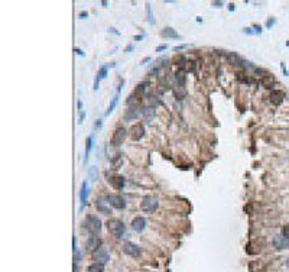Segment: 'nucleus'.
Instances as JSON below:
<instances>
[{"label": "nucleus", "instance_id": "nucleus-13", "mask_svg": "<svg viewBox=\"0 0 289 272\" xmlns=\"http://www.w3.org/2000/svg\"><path fill=\"white\" fill-rule=\"evenodd\" d=\"M146 227V218L143 217H134L132 220V229L136 232H142Z\"/></svg>", "mask_w": 289, "mask_h": 272}, {"label": "nucleus", "instance_id": "nucleus-10", "mask_svg": "<svg viewBox=\"0 0 289 272\" xmlns=\"http://www.w3.org/2000/svg\"><path fill=\"white\" fill-rule=\"evenodd\" d=\"M273 246H275V249H278V250L286 249V248H289V238L283 236V235L275 236L273 238Z\"/></svg>", "mask_w": 289, "mask_h": 272}, {"label": "nucleus", "instance_id": "nucleus-19", "mask_svg": "<svg viewBox=\"0 0 289 272\" xmlns=\"http://www.w3.org/2000/svg\"><path fill=\"white\" fill-rule=\"evenodd\" d=\"M161 35H162V36H165V38H178V36H179L178 33L175 32L172 28H166V29H163V31L161 32Z\"/></svg>", "mask_w": 289, "mask_h": 272}, {"label": "nucleus", "instance_id": "nucleus-30", "mask_svg": "<svg viewBox=\"0 0 289 272\" xmlns=\"http://www.w3.org/2000/svg\"><path fill=\"white\" fill-rule=\"evenodd\" d=\"M273 23H275V19H269V21H267V28H270Z\"/></svg>", "mask_w": 289, "mask_h": 272}, {"label": "nucleus", "instance_id": "nucleus-4", "mask_svg": "<svg viewBox=\"0 0 289 272\" xmlns=\"http://www.w3.org/2000/svg\"><path fill=\"white\" fill-rule=\"evenodd\" d=\"M106 201H109L110 206H113L114 208H119V210H122V208L126 207L124 198L122 196H119V194H109V196H106Z\"/></svg>", "mask_w": 289, "mask_h": 272}, {"label": "nucleus", "instance_id": "nucleus-6", "mask_svg": "<svg viewBox=\"0 0 289 272\" xmlns=\"http://www.w3.org/2000/svg\"><path fill=\"white\" fill-rule=\"evenodd\" d=\"M107 181L110 183V185L116 190H122L123 185H124V178L122 175H116V174H109L107 172Z\"/></svg>", "mask_w": 289, "mask_h": 272}, {"label": "nucleus", "instance_id": "nucleus-5", "mask_svg": "<svg viewBox=\"0 0 289 272\" xmlns=\"http://www.w3.org/2000/svg\"><path fill=\"white\" fill-rule=\"evenodd\" d=\"M124 138H126V129L124 128H117L114 133H113V138H111V145L113 146H120L124 141Z\"/></svg>", "mask_w": 289, "mask_h": 272}, {"label": "nucleus", "instance_id": "nucleus-8", "mask_svg": "<svg viewBox=\"0 0 289 272\" xmlns=\"http://www.w3.org/2000/svg\"><path fill=\"white\" fill-rule=\"evenodd\" d=\"M123 252H124L126 255L132 256V258H137V256L140 255V248H139L137 245L132 243V242H126V243L123 245Z\"/></svg>", "mask_w": 289, "mask_h": 272}, {"label": "nucleus", "instance_id": "nucleus-11", "mask_svg": "<svg viewBox=\"0 0 289 272\" xmlns=\"http://www.w3.org/2000/svg\"><path fill=\"white\" fill-rule=\"evenodd\" d=\"M101 248V239L97 238V236H91L88 240H87V250L90 252H96L97 249Z\"/></svg>", "mask_w": 289, "mask_h": 272}, {"label": "nucleus", "instance_id": "nucleus-17", "mask_svg": "<svg viewBox=\"0 0 289 272\" xmlns=\"http://www.w3.org/2000/svg\"><path fill=\"white\" fill-rule=\"evenodd\" d=\"M260 83H262V86H263L265 88H272V87H273V83H275V81H273V77L263 76V78H262V81H260Z\"/></svg>", "mask_w": 289, "mask_h": 272}, {"label": "nucleus", "instance_id": "nucleus-14", "mask_svg": "<svg viewBox=\"0 0 289 272\" xmlns=\"http://www.w3.org/2000/svg\"><path fill=\"white\" fill-rule=\"evenodd\" d=\"M227 61H228L230 64H233V65H243V64H244L243 59H242L237 54H234V52H230V54L227 55Z\"/></svg>", "mask_w": 289, "mask_h": 272}, {"label": "nucleus", "instance_id": "nucleus-21", "mask_svg": "<svg viewBox=\"0 0 289 272\" xmlns=\"http://www.w3.org/2000/svg\"><path fill=\"white\" fill-rule=\"evenodd\" d=\"M88 177L91 181H97L99 180V168L97 166H91L88 169Z\"/></svg>", "mask_w": 289, "mask_h": 272}, {"label": "nucleus", "instance_id": "nucleus-22", "mask_svg": "<svg viewBox=\"0 0 289 272\" xmlns=\"http://www.w3.org/2000/svg\"><path fill=\"white\" fill-rule=\"evenodd\" d=\"M87 272H104V268L100 263H93L87 268Z\"/></svg>", "mask_w": 289, "mask_h": 272}, {"label": "nucleus", "instance_id": "nucleus-7", "mask_svg": "<svg viewBox=\"0 0 289 272\" xmlns=\"http://www.w3.org/2000/svg\"><path fill=\"white\" fill-rule=\"evenodd\" d=\"M93 259H94V263L104 265V263H107V261H109V253H107L106 249L100 248V249H97L96 252H93Z\"/></svg>", "mask_w": 289, "mask_h": 272}, {"label": "nucleus", "instance_id": "nucleus-16", "mask_svg": "<svg viewBox=\"0 0 289 272\" xmlns=\"http://www.w3.org/2000/svg\"><path fill=\"white\" fill-rule=\"evenodd\" d=\"M142 114H143V117L146 122H152L153 117H155V110L153 107H144L143 111H142Z\"/></svg>", "mask_w": 289, "mask_h": 272}, {"label": "nucleus", "instance_id": "nucleus-1", "mask_svg": "<svg viewBox=\"0 0 289 272\" xmlns=\"http://www.w3.org/2000/svg\"><path fill=\"white\" fill-rule=\"evenodd\" d=\"M107 229H109V232H110L116 239H120L123 235H124V232H126L124 223H123L122 220H119V218H110L107 221Z\"/></svg>", "mask_w": 289, "mask_h": 272}, {"label": "nucleus", "instance_id": "nucleus-18", "mask_svg": "<svg viewBox=\"0 0 289 272\" xmlns=\"http://www.w3.org/2000/svg\"><path fill=\"white\" fill-rule=\"evenodd\" d=\"M249 269H250L252 272H263V265H262L259 261H255L249 265Z\"/></svg>", "mask_w": 289, "mask_h": 272}, {"label": "nucleus", "instance_id": "nucleus-27", "mask_svg": "<svg viewBox=\"0 0 289 272\" xmlns=\"http://www.w3.org/2000/svg\"><path fill=\"white\" fill-rule=\"evenodd\" d=\"M97 208L100 210L101 213H104L106 216H109V214H110V210H109V208H106V207L103 206V204H97Z\"/></svg>", "mask_w": 289, "mask_h": 272}, {"label": "nucleus", "instance_id": "nucleus-26", "mask_svg": "<svg viewBox=\"0 0 289 272\" xmlns=\"http://www.w3.org/2000/svg\"><path fill=\"white\" fill-rule=\"evenodd\" d=\"M147 101H149L150 107H155V106H158V104H159V101H158V100H155V97H153V96H149V97H147Z\"/></svg>", "mask_w": 289, "mask_h": 272}, {"label": "nucleus", "instance_id": "nucleus-23", "mask_svg": "<svg viewBox=\"0 0 289 272\" xmlns=\"http://www.w3.org/2000/svg\"><path fill=\"white\" fill-rule=\"evenodd\" d=\"M106 74H107V67H103L100 71H99V76H97V81H96V86H97L99 80H101V78H106Z\"/></svg>", "mask_w": 289, "mask_h": 272}, {"label": "nucleus", "instance_id": "nucleus-12", "mask_svg": "<svg viewBox=\"0 0 289 272\" xmlns=\"http://www.w3.org/2000/svg\"><path fill=\"white\" fill-rule=\"evenodd\" d=\"M283 98H285V93L283 91H280V90H272V93H270V101L275 106H279L283 101Z\"/></svg>", "mask_w": 289, "mask_h": 272}, {"label": "nucleus", "instance_id": "nucleus-31", "mask_svg": "<svg viewBox=\"0 0 289 272\" xmlns=\"http://www.w3.org/2000/svg\"><path fill=\"white\" fill-rule=\"evenodd\" d=\"M212 4H214L215 7H221V3H220V1H215V3H212Z\"/></svg>", "mask_w": 289, "mask_h": 272}, {"label": "nucleus", "instance_id": "nucleus-3", "mask_svg": "<svg viewBox=\"0 0 289 272\" xmlns=\"http://www.w3.org/2000/svg\"><path fill=\"white\" fill-rule=\"evenodd\" d=\"M158 206H159L158 198H156V197H152V196H147V197H144L143 200H142L140 208H142L143 211L152 213V211H155L156 208H158Z\"/></svg>", "mask_w": 289, "mask_h": 272}, {"label": "nucleus", "instance_id": "nucleus-15", "mask_svg": "<svg viewBox=\"0 0 289 272\" xmlns=\"http://www.w3.org/2000/svg\"><path fill=\"white\" fill-rule=\"evenodd\" d=\"M88 194V188H87V183L81 184V191H80V198H81V208L85 206V198Z\"/></svg>", "mask_w": 289, "mask_h": 272}, {"label": "nucleus", "instance_id": "nucleus-29", "mask_svg": "<svg viewBox=\"0 0 289 272\" xmlns=\"http://www.w3.org/2000/svg\"><path fill=\"white\" fill-rule=\"evenodd\" d=\"M282 235H283V236H286V238H289V224L283 226V229H282Z\"/></svg>", "mask_w": 289, "mask_h": 272}, {"label": "nucleus", "instance_id": "nucleus-28", "mask_svg": "<svg viewBox=\"0 0 289 272\" xmlns=\"http://www.w3.org/2000/svg\"><path fill=\"white\" fill-rule=\"evenodd\" d=\"M91 143H93V138L90 136V138H87V148H85V156H88V152H90V149H91Z\"/></svg>", "mask_w": 289, "mask_h": 272}, {"label": "nucleus", "instance_id": "nucleus-20", "mask_svg": "<svg viewBox=\"0 0 289 272\" xmlns=\"http://www.w3.org/2000/svg\"><path fill=\"white\" fill-rule=\"evenodd\" d=\"M144 90H146V84H144V83H140L137 87L134 88L133 96H136V97H142V96L144 94Z\"/></svg>", "mask_w": 289, "mask_h": 272}, {"label": "nucleus", "instance_id": "nucleus-25", "mask_svg": "<svg viewBox=\"0 0 289 272\" xmlns=\"http://www.w3.org/2000/svg\"><path fill=\"white\" fill-rule=\"evenodd\" d=\"M177 80H178V83H181V86H184V83H185V76H184V71H182V70L177 73Z\"/></svg>", "mask_w": 289, "mask_h": 272}, {"label": "nucleus", "instance_id": "nucleus-2", "mask_svg": "<svg viewBox=\"0 0 289 272\" xmlns=\"http://www.w3.org/2000/svg\"><path fill=\"white\" fill-rule=\"evenodd\" d=\"M85 227L88 230L90 233L93 235V236H96V235H99L101 232V221L99 217H96V216H88V217L85 218Z\"/></svg>", "mask_w": 289, "mask_h": 272}, {"label": "nucleus", "instance_id": "nucleus-24", "mask_svg": "<svg viewBox=\"0 0 289 272\" xmlns=\"http://www.w3.org/2000/svg\"><path fill=\"white\" fill-rule=\"evenodd\" d=\"M117 98H119V94H116L114 97H113V101H111V104L109 106V110H107V113L106 114H110L111 111H113V109L116 107V104H117Z\"/></svg>", "mask_w": 289, "mask_h": 272}, {"label": "nucleus", "instance_id": "nucleus-32", "mask_svg": "<svg viewBox=\"0 0 289 272\" xmlns=\"http://www.w3.org/2000/svg\"><path fill=\"white\" fill-rule=\"evenodd\" d=\"M288 45H289V42H288Z\"/></svg>", "mask_w": 289, "mask_h": 272}, {"label": "nucleus", "instance_id": "nucleus-9", "mask_svg": "<svg viewBox=\"0 0 289 272\" xmlns=\"http://www.w3.org/2000/svg\"><path fill=\"white\" fill-rule=\"evenodd\" d=\"M130 136L133 141H140L144 136V126L142 123H136L130 128Z\"/></svg>", "mask_w": 289, "mask_h": 272}]
</instances>
